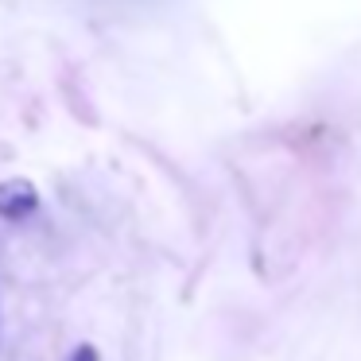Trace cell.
I'll return each mask as SVG.
<instances>
[{"instance_id": "6da1fadb", "label": "cell", "mask_w": 361, "mask_h": 361, "mask_svg": "<svg viewBox=\"0 0 361 361\" xmlns=\"http://www.w3.org/2000/svg\"><path fill=\"white\" fill-rule=\"evenodd\" d=\"M39 210V190L32 179H0V218L24 221Z\"/></svg>"}, {"instance_id": "7a4b0ae2", "label": "cell", "mask_w": 361, "mask_h": 361, "mask_svg": "<svg viewBox=\"0 0 361 361\" xmlns=\"http://www.w3.org/2000/svg\"><path fill=\"white\" fill-rule=\"evenodd\" d=\"M71 361H97V350L94 345H78V350L71 353Z\"/></svg>"}]
</instances>
